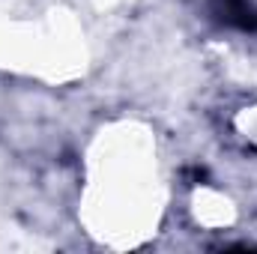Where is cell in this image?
Returning a JSON list of instances; mask_svg holds the SVG:
<instances>
[{
  "mask_svg": "<svg viewBox=\"0 0 257 254\" xmlns=\"http://www.w3.org/2000/svg\"><path fill=\"white\" fill-rule=\"evenodd\" d=\"M212 12L227 27H236L242 33L257 30V9L248 0H212Z\"/></svg>",
  "mask_w": 257,
  "mask_h": 254,
  "instance_id": "obj_1",
  "label": "cell"
}]
</instances>
